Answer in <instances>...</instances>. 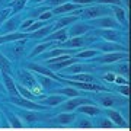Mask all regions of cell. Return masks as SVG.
<instances>
[{"mask_svg":"<svg viewBox=\"0 0 131 131\" xmlns=\"http://www.w3.org/2000/svg\"><path fill=\"white\" fill-rule=\"evenodd\" d=\"M54 15H52V12L51 10H47V12H42L39 16H38V19L41 20V22H45V20H48V19H51Z\"/></svg>","mask_w":131,"mask_h":131,"instance_id":"39","label":"cell"},{"mask_svg":"<svg viewBox=\"0 0 131 131\" xmlns=\"http://www.w3.org/2000/svg\"><path fill=\"white\" fill-rule=\"evenodd\" d=\"M45 22H41V20H38V22H34L32 25H31V26H29L28 29H26V31H25V32L26 34H32V32H35V31H38V29H41L42 26H45Z\"/></svg>","mask_w":131,"mask_h":131,"instance_id":"32","label":"cell"},{"mask_svg":"<svg viewBox=\"0 0 131 131\" xmlns=\"http://www.w3.org/2000/svg\"><path fill=\"white\" fill-rule=\"evenodd\" d=\"M77 9H80V6L76 5V3H63V5L54 7L51 12H52V15H63V13L74 12V10H77Z\"/></svg>","mask_w":131,"mask_h":131,"instance_id":"11","label":"cell"},{"mask_svg":"<svg viewBox=\"0 0 131 131\" xmlns=\"http://www.w3.org/2000/svg\"><path fill=\"white\" fill-rule=\"evenodd\" d=\"M34 22H35V20H34L32 18H29V19H26V20H24V22L20 24V26H19L20 32H25V31H26V29H28L29 26H31V25L34 24Z\"/></svg>","mask_w":131,"mask_h":131,"instance_id":"36","label":"cell"},{"mask_svg":"<svg viewBox=\"0 0 131 131\" xmlns=\"http://www.w3.org/2000/svg\"><path fill=\"white\" fill-rule=\"evenodd\" d=\"M32 3H41V2H45V0H31Z\"/></svg>","mask_w":131,"mask_h":131,"instance_id":"51","label":"cell"},{"mask_svg":"<svg viewBox=\"0 0 131 131\" xmlns=\"http://www.w3.org/2000/svg\"><path fill=\"white\" fill-rule=\"evenodd\" d=\"M74 58H67V60H64V61H60V63H57V64H51L50 67L51 69H56V70H61V69H66V67H69V66H71V64H74Z\"/></svg>","mask_w":131,"mask_h":131,"instance_id":"25","label":"cell"},{"mask_svg":"<svg viewBox=\"0 0 131 131\" xmlns=\"http://www.w3.org/2000/svg\"><path fill=\"white\" fill-rule=\"evenodd\" d=\"M79 127H90V122L89 121H82V122H79Z\"/></svg>","mask_w":131,"mask_h":131,"instance_id":"50","label":"cell"},{"mask_svg":"<svg viewBox=\"0 0 131 131\" xmlns=\"http://www.w3.org/2000/svg\"><path fill=\"white\" fill-rule=\"evenodd\" d=\"M32 70L38 71V73H42L44 76H48V77H56V74H52L51 71L48 70V69H45V67H42V66H38V64H31L29 66Z\"/></svg>","mask_w":131,"mask_h":131,"instance_id":"27","label":"cell"},{"mask_svg":"<svg viewBox=\"0 0 131 131\" xmlns=\"http://www.w3.org/2000/svg\"><path fill=\"white\" fill-rule=\"evenodd\" d=\"M60 95H66V96H71V98H77L79 96V90L74 88H64V89L58 90Z\"/></svg>","mask_w":131,"mask_h":131,"instance_id":"28","label":"cell"},{"mask_svg":"<svg viewBox=\"0 0 131 131\" xmlns=\"http://www.w3.org/2000/svg\"><path fill=\"white\" fill-rule=\"evenodd\" d=\"M47 10H51V7L50 6H45V7H38V9H31L28 12V15H31L32 18H35V16H39V15L42 13V12H47Z\"/></svg>","mask_w":131,"mask_h":131,"instance_id":"34","label":"cell"},{"mask_svg":"<svg viewBox=\"0 0 131 131\" xmlns=\"http://www.w3.org/2000/svg\"><path fill=\"white\" fill-rule=\"evenodd\" d=\"M73 3L79 6H92L93 3H96V0H73Z\"/></svg>","mask_w":131,"mask_h":131,"instance_id":"42","label":"cell"},{"mask_svg":"<svg viewBox=\"0 0 131 131\" xmlns=\"http://www.w3.org/2000/svg\"><path fill=\"white\" fill-rule=\"evenodd\" d=\"M124 58V52H108L105 56H101L98 58H95V61H98L99 64H111L115 61H119Z\"/></svg>","mask_w":131,"mask_h":131,"instance_id":"7","label":"cell"},{"mask_svg":"<svg viewBox=\"0 0 131 131\" xmlns=\"http://www.w3.org/2000/svg\"><path fill=\"white\" fill-rule=\"evenodd\" d=\"M95 37H101L108 42H118L121 38V34L117 29H96L92 32Z\"/></svg>","mask_w":131,"mask_h":131,"instance_id":"4","label":"cell"},{"mask_svg":"<svg viewBox=\"0 0 131 131\" xmlns=\"http://www.w3.org/2000/svg\"><path fill=\"white\" fill-rule=\"evenodd\" d=\"M63 54H69V52H66L63 48H56V50H50V51L45 52V57H48V58H54V57L63 56Z\"/></svg>","mask_w":131,"mask_h":131,"instance_id":"31","label":"cell"},{"mask_svg":"<svg viewBox=\"0 0 131 131\" xmlns=\"http://www.w3.org/2000/svg\"><path fill=\"white\" fill-rule=\"evenodd\" d=\"M74 119V115H71V114H67V112H63L60 115H57L56 117V121L61 125H67V124H70L71 121Z\"/></svg>","mask_w":131,"mask_h":131,"instance_id":"21","label":"cell"},{"mask_svg":"<svg viewBox=\"0 0 131 131\" xmlns=\"http://www.w3.org/2000/svg\"><path fill=\"white\" fill-rule=\"evenodd\" d=\"M89 103V101L88 99H83V98H73L71 101H67V102L64 103V111L67 112V111H73V109H76V108L82 106V105H88Z\"/></svg>","mask_w":131,"mask_h":131,"instance_id":"12","label":"cell"},{"mask_svg":"<svg viewBox=\"0 0 131 131\" xmlns=\"http://www.w3.org/2000/svg\"><path fill=\"white\" fill-rule=\"evenodd\" d=\"M50 84H51V80H50V79H47V77H44V79H42V86L48 88Z\"/></svg>","mask_w":131,"mask_h":131,"instance_id":"49","label":"cell"},{"mask_svg":"<svg viewBox=\"0 0 131 131\" xmlns=\"http://www.w3.org/2000/svg\"><path fill=\"white\" fill-rule=\"evenodd\" d=\"M70 0H45V3H47V6H50V7H57V6L63 5V3H69Z\"/></svg>","mask_w":131,"mask_h":131,"instance_id":"37","label":"cell"},{"mask_svg":"<svg viewBox=\"0 0 131 131\" xmlns=\"http://www.w3.org/2000/svg\"><path fill=\"white\" fill-rule=\"evenodd\" d=\"M24 117H25V119H26V121H37V115H35V114L26 112Z\"/></svg>","mask_w":131,"mask_h":131,"instance_id":"45","label":"cell"},{"mask_svg":"<svg viewBox=\"0 0 131 131\" xmlns=\"http://www.w3.org/2000/svg\"><path fill=\"white\" fill-rule=\"evenodd\" d=\"M51 32H54V26H52V24L51 25H45V26H42L41 29H38V31H35V32L29 34V37L35 38V39H41V38L48 37Z\"/></svg>","mask_w":131,"mask_h":131,"instance_id":"14","label":"cell"},{"mask_svg":"<svg viewBox=\"0 0 131 131\" xmlns=\"http://www.w3.org/2000/svg\"><path fill=\"white\" fill-rule=\"evenodd\" d=\"M83 70H84V67L82 64H71V66H69V69L66 70V73L67 74H79Z\"/></svg>","mask_w":131,"mask_h":131,"instance_id":"30","label":"cell"},{"mask_svg":"<svg viewBox=\"0 0 131 131\" xmlns=\"http://www.w3.org/2000/svg\"><path fill=\"white\" fill-rule=\"evenodd\" d=\"M76 22H79V16H76V15H67V16H63L57 20V24L60 25L61 28L63 26H71Z\"/></svg>","mask_w":131,"mask_h":131,"instance_id":"16","label":"cell"},{"mask_svg":"<svg viewBox=\"0 0 131 131\" xmlns=\"http://www.w3.org/2000/svg\"><path fill=\"white\" fill-rule=\"evenodd\" d=\"M92 50H98V51H103V52H124L127 51V48L118 42H98V44H93Z\"/></svg>","mask_w":131,"mask_h":131,"instance_id":"2","label":"cell"},{"mask_svg":"<svg viewBox=\"0 0 131 131\" xmlns=\"http://www.w3.org/2000/svg\"><path fill=\"white\" fill-rule=\"evenodd\" d=\"M29 38V34L26 32H13V34H5V35H0V45L2 44H7V42H16L20 39Z\"/></svg>","mask_w":131,"mask_h":131,"instance_id":"9","label":"cell"},{"mask_svg":"<svg viewBox=\"0 0 131 131\" xmlns=\"http://www.w3.org/2000/svg\"><path fill=\"white\" fill-rule=\"evenodd\" d=\"M63 102V98L61 96H50V98L45 99V103L47 105H57V103Z\"/></svg>","mask_w":131,"mask_h":131,"instance_id":"35","label":"cell"},{"mask_svg":"<svg viewBox=\"0 0 131 131\" xmlns=\"http://www.w3.org/2000/svg\"><path fill=\"white\" fill-rule=\"evenodd\" d=\"M106 114H108V117H109V119H111L112 122H115V124H118V125H122V124H124V118L121 117V114L118 112V111L106 109Z\"/></svg>","mask_w":131,"mask_h":131,"instance_id":"19","label":"cell"},{"mask_svg":"<svg viewBox=\"0 0 131 131\" xmlns=\"http://www.w3.org/2000/svg\"><path fill=\"white\" fill-rule=\"evenodd\" d=\"M101 102H102V105L105 108H109L114 105V98H111V96H103L102 99H101Z\"/></svg>","mask_w":131,"mask_h":131,"instance_id":"40","label":"cell"},{"mask_svg":"<svg viewBox=\"0 0 131 131\" xmlns=\"http://www.w3.org/2000/svg\"><path fill=\"white\" fill-rule=\"evenodd\" d=\"M51 47H52V42H42V44H39V45H37V47L34 48L31 56L35 57V56H39V54H44L48 48H51Z\"/></svg>","mask_w":131,"mask_h":131,"instance_id":"22","label":"cell"},{"mask_svg":"<svg viewBox=\"0 0 131 131\" xmlns=\"http://www.w3.org/2000/svg\"><path fill=\"white\" fill-rule=\"evenodd\" d=\"M19 26H20V19L18 16H13V18H9L2 25V31L5 34H13V32H18Z\"/></svg>","mask_w":131,"mask_h":131,"instance_id":"6","label":"cell"},{"mask_svg":"<svg viewBox=\"0 0 131 131\" xmlns=\"http://www.w3.org/2000/svg\"><path fill=\"white\" fill-rule=\"evenodd\" d=\"M95 39H96V37H90L89 39H88V37H73L70 39L64 41V45L69 48H77V47H83L86 42L95 41Z\"/></svg>","mask_w":131,"mask_h":131,"instance_id":"8","label":"cell"},{"mask_svg":"<svg viewBox=\"0 0 131 131\" xmlns=\"http://www.w3.org/2000/svg\"><path fill=\"white\" fill-rule=\"evenodd\" d=\"M13 102L20 105V106L24 108H29V109H42L41 105H38V103L32 102V101H25V99H18V98H13Z\"/></svg>","mask_w":131,"mask_h":131,"instance_id":"18","label":"cell"},{"mask_svg":"<svg viewBox=\"0 0 131 131\" xmlns=\"http://www.w3.org/2000/svg\"><path fill=\"white\" fill-rule=\"evenodd\" d=\"M98 54H99L98 50H92V48H89V50L80 51L79 54H77V58H95V57H98Z\"/></svg>","mask_w":131,"mask_h":131,"instance_id":"24","label":"cell"},{"mask_svg":"<svg viewBox=\"0 0 131 131\" xmlns=\"http://www.w3.org/2000/svg\"><path fill=\"white\" fill-rule=\"evenodd\" d=\"M3 80H5V84H6V89L9 90L12 95H16L18 93V90H16V86L13 83V79L10 77L7 73H3Z\"/></svg>","mask_w":131,"mask_h":131,"instance_id":"20","label":"cell"},{"mask_svg":"<svg viewBox=\"0 0 131 131\" xmlns=\"http://www.w3.org/2000/svg\"><path fill=\"white\" fill-rule=\"evenodd\" d=\"M92 22V28H98V29H117L119 26L117 20L111 16H103V18L95 19V20H90Z\"/></svg>","mask_w":131,"mask_h":131,"instance_id":"3","label":"cell"},{"mask_svg":"<svg viewBox=\"0 0 131 131\" xmlns=\"http://www.w3.org/2000/svg\"><path fill=\"white\" fill-rule=\"evenodd\" d=\"M115 77H117V76L114 74V73H109V74L105 76V80H108V82H114V80H115Z\"/></svg>","mask_w":131,"mask_h":131,"instance_id":"47","label":"cell"},{"mask_svg":"<svg viewBox=\"0 0 131 131\" xmlns=\"http://www.w3.org/2000/svg\"><path fill=\"white\" fill-rule=\"evenodd\" d=\"M102 127H103V128H112L114 122L111 121V119H105V121L102 122Z\"/></svg>","mask_w":131,"mask_h":131,"instance_id":"46","label":"cell"},{"mask_svg":"<svg viewBox=\"0 0 131 131\" xmlns=\"http://www.w3.org/2000/svg\"><path fill=\"white\" fill-rule=\"evenodd\" d=\"M18 76H19V79H20V82L24 84H26V86H34L35 84V79H34L32 73H29L26 70H19Z\"/></svg>","mask_w":131,"mask_h":131,"instance_id":"15","label":"cell"},{"mask_svg":"<svg viewBox=\"0 0 131 131\" xmlns=\"http://www.w3.org/2000/svg\"><path fill=\"white\" fill-rule=\"evenodd\" d=\"M16 90H19V92L24 95L26 99H31V101H32V98H35V96H34V93H31V92H29V90H26L25 88H20V86H19V88H16Z\"/></svg>","mask_w":131,"mask_h":131,"instance_id":"41","label":"cell"},{"mask_svg":"<svg viewBox=\"0 0 131 131\" xmlns=\"http://www.w3.org/2000/svg\"><path fill=\"white\" fill-rule=\"evenodd\" d=\"M28 2H29V0H10V2H9V7L12 9V15L19 13V12L26 6Z\"/></svg>","mask_w":131,"mask_h":131,"instance_id":"17","label":"cell"},{"mask_svg":"<svg viewBox=\"0 0 131 131\" xmlns=\"http://www.w3.org/2000/svg\"><path fill=\"white\" fill-rule=\"evenodd\" d=\"M2 89H3V88H2V84H0V90H2Z\"/></svg>","mask_w":131,"mask_h":131,"instance_id":"52","label":"cell"},{"mask_svg":"<svg viewBox=\"0 0 131 131\" xmlns=\"http://www.w3.org/2000/svg\"><path fill=\"white\" fill-rule=\"evenodd\" d=\"M67 37H69L67 29H66V28H61V29H58V31H54V32H51L48 37L44 38V39H45V41H51V42H54V41H57V42H64V41H67Z\"/></svg>","mask_w":131,"mask_h":131,"instance_id":"10","label":"cell"},{"mask_svg":"<svg viewBox=\"0 0 131 131\" xmlns=\"http://www.w3.org/2000/svg\"><path fill=\"white\" fill-rule=\"evenodd\" d=\"M70 54H63V56H58V57H54V58H48V66H51V64H57V63H60V61H64L67 60V58H70Z\"/></svg>","mask_w":131,"mask_h":131,"instance_id":"33","label":"cell"},{"mask_svg":"<svg viewBox=\"0 0 131 131\" xmlns=\"http://www.w3.org/2000/svg\"><path fill=\"white\" fill-rule=\"evenodd\" d=\"M111 10L108 7H105L103 5H92L82 10V19H84V20H95V19L103 18Z\"/></svg>","mask_w":131,"mask_h":131,"instance_id":"1","label":"cell"},{"mask_svg":"<svg viewBox=\"0 0 131 131\" xmlns=\"http://www.w3.org/2000/svg\"><path fill=\"white\" fill-rule=\"evenodd\" d=\"M96 3H102V5H111V6H121V0H96Z\"/></svg>","mask_w":131,"mask_h":131,"instance_id":"38","label":"cell"},{"mask_svg":"<svg viewBox=\"0 0 131 131\" xmlns=\"http://www.w3.org/2000/svg\"><path fill=\"white\" fill-rule=\"evenodd\" d=\"M111 10H112L114 15H115L118 24L125 25V29H128V19L125 18V10L122 9L121 6H111Z\"/></svg>","mask_w":131,"mask_h":131,"instance_id":"13","label":"cell"},{"mask_svg":"<svg viewBox=\"0 0 131 131\" xmlns=\"http://www.w3.org/2000/svg\"><path fill=\"white\" fill-rule=\"evenodd\" d=\"M119 93H122L124 96H130V88H128V84L119 86Z\"/></svg>","mask_w":131,"mask_h":131,"instance_id":"43","label":"cell"},{"mask_svg":"<svg viewBox=\"0 0 131 131\" xmlns=\"http://www.w3.org/2000/svg\"><path fill=\"white\" fill-rule=\"evenodd\" d=\"M119 71H121L122 76H128V74H130V67H128V64L119 66Z\"/></svg>","mask_w":131,"mask_h":131,"instance_id":"44","label":"cell"},{"mask_svg":"<svg viewBox=\"0 0 131 131\" xmlns=\"http://www.w3.org/2000/svg\"><path fill=\"white\" fill-rule=\"evenodd\" d=\"M89 31H92L90 24H88V22H76V24L71 25V28L67 32L73 38V37H83L84 34H88Z\"/></svg>","mask_w":131,"mask_h":131,"instance_id":"5","label":"cell"},{"mask_svg":"<svg viewBox=\"0 0 131 131\" xmlns=\"http://www.w3.org/2000/svg\"><path fill=\"white\" fill-rule=\"evenodd\" d=\"M77 109H79L80 112L88 114V115H98V114L101 112L95 105H82V106H79Z\"/></svg>","mask_w":131,"mask_h":131,"instance_id":"23","label":"cell"},{"mask_svg":"<svg viewBox=\"0 0 131 131\" xmlns=\"http://www.w3.org/2000/svg\"><path fill=\"white\" fill-rule=\"evenodd\" d=\"M114 82H117V83H125V84H128V80H125L124 79V77H115V80H114Z\"/></svg>","mask_w":131,"mask_h":131,"instance_id":"48","label":"cell"},{"mask_svg":"<svg viewBox=\"0 0 131 131\" xmlns=\"http://www.w3.org/2000/svg\"><path fill=\"white\" fill-rule=\"evenodd\" d=\"M73 82H82V83H90L92 82V76L90 74H84V73H79V74H73L71 76Z\"/></svg>","mask_w":131,"mask_h":131,"instance_id":"26","label":"cell"},{"mask_svg":"<svg viewBox=\"0 0 131 131\" xmlns=\"http://www.w3.org/2000/svg\"><path fill=\"white\" fill-rule=\"evenodd\" d=\"M10 15H12V9H10V7H3V9H0V26L10 18Z\"/></svg>","mask_w":131,"mask_h":131,"instance_id":"29","label":"cell"}]
</instances>
